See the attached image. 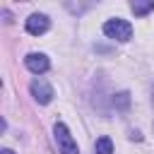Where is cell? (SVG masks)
<instances>
[{"mask_svg": "<svg viewBox=\"0 0 154 154\" xmlns=\"http://www.w3.org/2000/svg\"><path fill=\"white\" fill-rule=\"evenodd\" d=\"M103 34L108 38H113V41H130L132 38V24L128 19L116 17V19L103 22Z\"/></svg>", "mask_w": 154, "mask_h": 154, "instance_id": "6da1fadb", "label": "cell"}, {"mask_svg": "<svg viewBox=\"0 0 154 154\" xmlns=\"http://www.w3.org/2000/svg\"><path fill=\"white\" fill-rule=\"evenodd\" d=\"M53 135H55V142H58V152L60 154H79V147H77V142L70 135V130H67L65 123L58 120L53 125Z\"/></svg>", "mask_w": 154, "mask_h": 154, "instance_id": "7a4b0ae2", "label": "cell"}, {"mask_svg": "<svg viewBox=\"0 0 154 154\" xmlns=\"http://www.w3.org/2000/svg\"><path fill=\"white\" fill-rule=\"evenodd\" d=\"M29 91H31V96L36 99V103H41V106H46V103H51L53 101V87L43 79V77H34L31 79V84H29Z\"/></svg>", "mask_w": 154, "mask_h": 154, "instance_id": "3957f363", "label": "cell"}, {"mask_svg": "<svg viewBox=\"0 0 154 154\" xmlns=\"http://www.w3.org/2000/svg\"><path fill=\"white\" fill-rule=\"evenodd\" d=\"M24 26H26V31L31 36H41V34H46L51 29V19L43 12H34V14H29V19H26Z\"/></svg>", "mask_w": 154, "mask_h": 154, "instance_id": "277c9868", "label": "cell"}, {"mask_svg": "<svg viewBox=\"0 0 154 154\" xmlns=\"http://www.w3.org/2000/svg\"><path fill=\"white\" fill-rule=\"evenodd\" d=\"M24 65H26V70L34 72V75H43V72L51 70V60H48L46 53H29V55L24 58Z\"/></svg>", "mask_w": 154, "mask_h": 154, "instance_id": "5b68a950", "label": "cell"}, {"mask_svg": "<svg viewBox=\"0 0 154 154\" xmlns=\"http://www.w3.org/2000/svg\"><path fill=\"white\" fill-rule=\"evenodd\" d=\"M94 152H96V154H113V142H111V137H99L96 144H94Z\"/></svg>", "mask_w": 154, "mask_h": 154, "instance_id": "8992f818", "label": "cell"}, {"mask_svg": "<svg viewBox=\"0 0 154 154\" xmlns=\"http://www.w3.org/2000/svg\"><path fill=\"white\" fill-rule=\"evenodd\" d=\"M113 106H116L118 111H128V108H130V94H128V91L116 94V96H113Z\"/></svg>", "mask_w": 154, "mask_h": 154, "instance_id": "52a82bcc", "label": "cell"}, {"mask_svg": "<svg viewBox=\"0 0 154 154\" xmlns=\"http://www.w3.org/2000/svg\"><path fill=\"white\" fill-rule=\"evenodd\" d=\"M130 10L135 12V17H144L147 12L154 10V2H137V0H135V2L130 5Z\"/></svg>", "mask_w": 154, "mask_h": 154, "instance_id": "ba28073f", "label": "cell"}, {"mask_svg": "<svg viewBox=\"0 0 154 154\" xmlns=\"http://www.w3.org/2000/svg\"><path fill=\"white\" fill-rule=\"evenodd\" d=\"M130 140H142V135H140L137 130H132V132H130Z\"/></svg>", "mask_w": 154, "mask_h": 154, "instance_id": "9c48e42d", "label": "cell"}, {"mask_svg": "<svg viewBox=\"0 0 154 154\" xmlns=\"http://www.w3.org/2000/svg\"><path fill=\"white\" fill-rule=\"evenodd\" d=\"M0 154H14V152H12V149H2Z\"/></svg>", "mask_w": 154, "mask_h": 154, "instance_id": "30bf717a", "label": "cell"}]
</instances>
